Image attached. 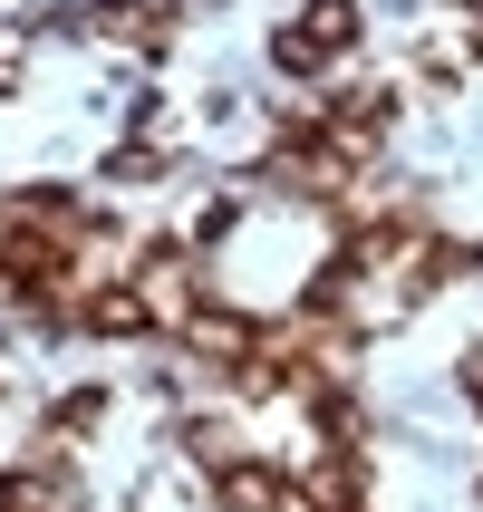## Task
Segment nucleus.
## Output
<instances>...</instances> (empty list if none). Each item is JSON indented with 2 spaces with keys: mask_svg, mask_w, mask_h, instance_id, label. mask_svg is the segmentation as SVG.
I'll return each instance as SVG.
<instances>
[{
  "mask_svg": "<svg viewBox=\"0 0 483 512\" xmlns=\"http://www.w3.org/2000/svg\"><path fill=\"white\" fill-rule=\"evenodd\" d=\"M184 348H194V358H213L223 377H242V368L261 358V329H252L242 310H203V300H194V319H184Z\"/></svg>",
  "mask_w": 483,
  "mask_h": 512,
  "instance_id": "1",
  "label": "nucleus"
},
{
  "mask_svg": "<svg viewBox=\"0 0 483 512\" xmlns=\"http://www.w3.org/2000/svg\"><path fill=\"white\" fill-rule=\"evenodd\" d=\"M223 512H300V493H290V474H271V464H223Z\"/></svg>",
  "mask_w": 483,
  "mask_h": 512,
  "instance_id": "2",
  "label": "nucleus"
},
{
  "mask_svg": "<svg viewBox=\"0 0 483 512\" xmlns=\"http://www.w3.org/2000/svg\"><path fill=\"white\" fill-rule=\"evenodd\" d=\"M136 290H145V310H155V319H194V261H184V252H155L136 271Z\"/></svg>",
  "mask_w": 483,
  "mask_h": 512,
  "instance_id": "3",
  "label": "nucleus"
},
{
  "mask_svg": "<svg viewBox=\"0 0 483 512\" xmlns=\"http://www.w3.org/2000/svg\"><path fill=\"white\" fill-rule=\"evenodd\" d=\"M78 319L97 329V339H136V329H145L155 310H145V290H136V281H107L97 300H78Z\"/></svg>",
  "mask_w": 483,
  "mask_h": 512,
  "instance_id": "4",
  "label": "nucleus"
},
{
  "mask_svg": "<svg viewBox=\"0 0 483 512\" xmlns=\"http://www.w3.org/2000/svg\"><path fill=\"white\" fill-rule=\"evenodd\" d=\"M87 29H107V39H145V49H155V39H165V10H145V0H97Z\"/></svg>",
  "mask_w": 483,
  "mask_h": 512,
  "instance_id": "5",
  "label": "nucleus"
},
{
  "mask_svg": "<svg viewBox=\"0 0 483 512\" xmlns=\"http://www.w3.org/2000/svg\"><path fill=\"white\" fill-rule=\"evenodd\" d=\"M300 39H310L319 58H339L348 39H358V0H310V20H300Z\"/></svg>",
  "mask_w": 483,
  "mask_h": 512,
  "instance_id": "6",
  "label": "nucleus"
},
{
  "mask_svg": "<svg viewBox=\"0 0 483 512\" xmlns=\"http://www.w3.org/2000/svg\"><path fill=\"white\" fill-rule=\"evenodd\" d=\"M87 426H97V387H87V397H58V416H49V445H58V435H87Z\"/></svg>",
  "mask_w": 483,
  "mask_h": 512,
  "instance_id": "7",
  "label": "nucleus"
},
{
  "mask_svg": "<svg viewBox=\"0 0 483 512\" xmlns=\"http://www.w3.org/2000/svg\"><path fill=\"white\" fill-rule=\"evenodd\" d=\"M271 58H281L290 78H319V49H310V39H300V29H281V49H271Z\"/></svg>",
  "mask_w": 483,
  "mask_h": 512,
  "instance_id": "8",
  "label": "nucleus"
},
{
  "mask_svg": "<svg viewBox=\"0 0 483 512\" xmlns=\"http://www.w3.org/2000/svg\"><path fill=\"white\" fill-rule=\"evenodd\" d=\"M0 512H58L49 484H0Z\"/></svg>",
  "mask_w": 483,
  "mask_h": 512,
  "instance_id": "9",
  "label": "nucleus"
},
{
  "mask_svg": "<svg viewBox=\"0 0 483 512\" xmlns=\"http://www.w3.org/2000/svg\"><path fill=\"white\" fill-rule=\"evenodd\" d=\"M464 387H474V397H483V348H474V358H464Z\"/></svg>",
  "mask_w": 483,
  "mask_h": 512,
  "instance_id": "10",
  "label": "nucleus"
}]
</instances>
